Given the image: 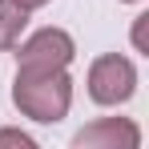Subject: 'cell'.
Returning <instances> with one entry per match:
<instances>
[{
	"label": "cell",
	"mask_w": 149,
	"mask_h": 149,
	"mask_svg": "<svg viewBox=\"0 0 149 149\" xmlns=\"http://www.w3.org/2000/svg\"><path fill=\"white\" fill-rule=\"evenodd\" d=\"M129 4H133V0H129Z\"/></svg>",
	"instance_id": "ba28073f"
},
{
	"label": "cell",
	"mask_w": 149,
	"mask_h": 149,
	"mask_svg": "<svg viewBox=\"0 0 149 149\" xmlns=\"http://www.w3.org/2000/svg\"><path fill=\"white\" fill-rule=\"evenodd\" d=\"M141 141V133H137V125L133 121H125V117H105V121H97V125H89V129H81L73 137V145L77 149H117V145H125V149H133Z\"/></svg>",
	"instance_id": "277c9868"
},
{
	"label": "cell",
	"mask_w": 149,
	"mask_h": 149,
	"mask_svg": "<svg viewBox=\"0 0 149 149\" xmlns=\"http://www.w3.org/2000/svg\"><path fill=\"white\" fill-rule=\"evenodd\" d=\"M24 24H28V8H20L16 0H0V52L20 45Z\"/></svg>",
	"instance_id": "5b68a950"
},
{
	"label": "cell",
	"mask_w": 149,
	"mask_h": 149,
	"mask_svg": "<svg viewBox=\"0 0 149 149\" xmlns=\"http://www.w3.org/2000/svg\"><path fill=\"white\" fill-rule=\"evenodd\" d=\"M0 145H20V149H28L32 141H28L24 133H16V129H0Z\"/></svg>",
	"instance_id": "8992f818"
},
{
	"label": "cell",
	"mask_w": 149,
	"mask_h": 149,
	"mask_svg": "<svg viewBox=\"0 0 149 149\" xmlns=\"http://www.w3.org/2000/svg\"><path fill=\"white\" fill-rule=\"evenodd\" d=\"M16 4H20V8H28V12H36V8H45L49 0H16Z\"/></svg>",
	"instance_id": "52a82bcc"
},
{
	"label": "cell",
	"mask_w": 149,
	"mask_h": 149,
	"mask_svg": "<svg viewBox=\"0 0 149 149\" xmlns=\"http://www.w3.org/2000/svg\"><path fill=\"white\" fill-rule=\"evenodd\" d=\"M137 89V69L129 56H117V52H105L93 61L89 69V97L97 105H125Z\"/></svg>",
	"instance_id": "7a4b0ae2"
},
{
	"label": "cell",
	"mask_w": 149,
	"mask_h": 149,
	"mask_svg": "<svg viewBox=\"0 0 149 149\" xmlns=\"http://www.w3.org/2000/svg\"><path fill=\"white\" fill-rule=\"evenodd\" d=\"M12 101L32 121H61L69 113V105H73V81H69L65 69H45V73L16 69Z\"/></svg>",
	"instance_id": "6da1fadb"
},
{
	"label": "cell",
	"mask_w": 149,
	"mask_h": 149,
	"mask_svg": "<svg viewBox=\"0 0 149 149\" xmlns=\"http://www.w3.org/2000/svg\"><path fill=\"white\" fill-rule=\"evenodd\" d=\"M73 36L65 32V28H40V32H32L24 45H20V65L16 69H24V73H45V69H69V61H73Z\"/></svg>",
	"instance_id": "3957f363"
}]
</instances>
